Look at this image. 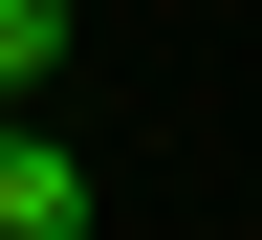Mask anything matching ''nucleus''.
I'll return each mask as SVG.
<instances>
[{
    "label": "nucleus",
    "mask_w": 262,
    "mask_h": 240,
    "mask_svg": "<svg viewBox=\"0 0 262 240\" xmlns=\"http://www.w3.org/2000/svg\"><path fill=\"white\" fill-rule=\"evenodd\" d=\"M66 66V0H0V88H44Z\"/></svg>",
    "instance_id": "obj_2"
},
{
    "label": "nucleus",
    "mask_w": 262,
    "mask_h": 240,
    "mask_svg": "<svg viewBox=\"0 0 262 240\" xmlns=\"http://www.w3.org/2000/svg\"><path fill=\"white\" fill-rule=\"evenodd\" d=\"M0 240H88V153L0 110Z\"/></svg>",
    "instance_id": "obj_1"
}]
</instances>
